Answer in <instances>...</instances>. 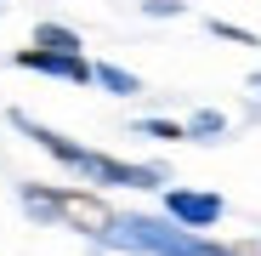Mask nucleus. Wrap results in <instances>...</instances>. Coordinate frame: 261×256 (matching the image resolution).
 Listing matches in <instances>:
<instances>
[{"label": "nucleus", "mask_w": 261, "mask_h": 256, "mask_svg": "<svg viewBox=\"0 0 261 256\" xmlns=\"http://www.w3.org/2000/svg\"><path fill=\"white\" fill-rule=\"evenodd\" d=\"M142 131L159 137V143H182V137H188V125H176V120H142Z\"/></svg>", "instance_id": "423d86ee"}, {"label": "nucleus", "mask_w": 261, "mask_h": 256, "mask_svg": "<svg viewBox=\"0 0 261 256\" xmlns=\"http://www.w3.org/2000/svg\"><path fill=\"white\" fill-rule=\"evenodd\" d=\"M23 199H29V211L63 217L74 234H91V239H114L119 234V211L102 194H91V188H29Z\"/></svg>", "instance_id": "f03ea898"}, {"label": "nucleus", "mask_w": 261, "mask_h": 256, "mask_svg": "<svg viewBox=\"0 0 261 256\" xmlns=\"http://www.w3.org/2000/svg\"><path fill=\"white\" fill-rule=\"evenodd\" d=\"M210 34H222V40H233V46H261V40H255L250 29H239V23H222V17L210 23Z\"/></svg>", "instance_id": "0eeeda50"}, {"label": "nucleus", "mask_w": 261, "mask_h": 256, "mask_svg": "<svg viewBox=\"0 0 261 256\" xmlns=\"http://www.w3.org/2000/svg\"><path fill=\"white\" fill-rule=\"evenodd\" d=\"M23 131L46 148V154H57L63 165H74L80 177H97V182H119V188H159L165 182V171L159 165H130V159H114V154H97V148H80V143H68V137H57V131H46V125H34V120H23V114H12Z\"/></svg>", "instance_id": "f257e3e1"}, {"label": "nucleus", "mask_w": 261, "mask_h": 256, "mask_svg": "<svg viewBox=\"0 0 261 256\" xmlns=\"http://www.w3.org/2000/svg\"><path fill=\"white\" fill-rule=\"evenodd\" d=\"M34 46H40V52H80V34L63 29V23H40V29H34Z\"/></svg>", "instance_id": "39448f33"}, {"label": "nucleus", "mask_w": 261, "mask_h": 256, "mask_svg": "<svg viewBox=\"0 0 261 256\" xmlns=\"http://www.w3.org/2000/svg\"><path fill=\"white\" fill-rule=\"evenodd\" d=\"M17 68H40V74H57V80H74V85L97 80V63H85L80 52H40V46H23Z\"/></svg>", "instance_id": "7ed1b4c3"}, {"label": "nucleus", "mask_w": 261, "mask_h": 256, "mask_svg": "<svg viewBox=\"0 0 261 256\" xmlns=\"http://www.w3.org/2000/svg\"><path fill=\"white\" fill-rule=\"evenodd\" d=\"M165 211H170L182 228H216V222H222V199H216V194H188V188H176V194H165Z\"/></svg>", "instance_id": "20e7f679"}, {"label": "nucleus", "mask_w": 261, "mask_h": 256, "mask_svg": "<svg viewBox=\"0 0 261 256\" xmlns=\"http://www.w3.org/2000/svg\"><path fill=\"white\" fill-rule=\"evenodd\" d=\"M204 131H222V114H199V120L188 125V137H204Z\"/></svg>", "instance_id": "1a4fd4ad"}, {"label": "nucleus", "mask_w": 261, "mask_h": 256, "mask_svg": "<svg viewBox=\"0 0 261 256\" xmlns=\"http://www.w3.org/2000/svg\"><path fill=\"white\" fill-rule=\"evenodd\" d=\"M97 80H102V85H114L119 97H125V91H137V80H130V74H119V68H97Z\"/></svg>", "instance_id": "6e6552de"}]
</instances>
